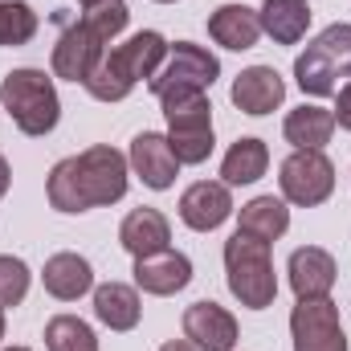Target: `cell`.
Masks as SVG:
<instances>
[{
    "mask_svg": "<svg viewBox=\"0 0 351 351\" xmlns=\"http://www.w3.org/2000/svg\"><path fill=\"white\" fill-rule=\"evenodd\" d=\"M94 315L110 331H135L139 315H143L139 290L127 286V282H102V286H94Z\"/></svg>",
    "mask_w": 351,
    "mask_h": 351,
    "instance_id": "ffe728a7",
    "label": "cell"
},
{
    "mask_svg": "<svg viewBox=\"0 0 351 351\" xmlns=\"http://www.w3.org/2000/svg\"><path fill=\"white\" fill-rule=\"evenodd\" d=\"M184 339L196 351H233L241 331H237V319L221 306V302H192L184 311Z\"/></svg>",
    "mask_w": 351,
    "mask_h": 351,
    "instance_id": "7c38bea8",
    "label": "cell"
},
{
    "mask_svg": "<svg viewBox=\"0 0 351 351\" xmlns=\"http://www.w3.org/2000/svg\"><path fill=\"white\" fill-rule=\"evenodd\" d=\"M221 78V62H217V53H208L204 45H196V41H176L172 49H168V62L160 66V74L147 82L152 94L160 98V94H172V90H204L213 86Z\"/></svg>",
    "mask_w": 351,
    "mask_h": 351,
    "instance_id": "52a82bcc",
    "label": "cell"
},
{
    "mask_svg": "<svg viewBox=\"0 0 351 351\" xmlns=\"http://www.w3.org/2000/svg\"><path fill=\"white\" fill-rule=\"evenodd\" d=\"M29 282H33L29 265L21 262V258H12V254H0V306H4V311L25 302Z\"/></svg>",
    "mask_w": 351,
    "mask_h": 351,
    "instance_id": "83f0119b",
    "label": "cell"
},
{
    "mask_svg": "<svg viewBox=\"0 0 351 351\" xmlns=\"http://www.w3.org/2000/svg\"><path fill=\"white\" fill-rule=\"evenodd\" d=\"M265 168H269V147H265L262 139L245 135V139H237L225 152V160H221V184H229V188L258 184L265 176Z\"/></svg>",
    "mask_w": 351,
    "mask_h": 351,
    "instance_id": "cb8c5ba5",
    "label": "cell"
},
{
    "mask_svg": "<svg viewBox=\"0 0 351 351\" xmlns=\"http://www.w3.org/2000/svg\"><path fill=\"white\" fill-rule=\"evenodd\" d=\"M286 274H290V290H294V298H331L335 278H339L335 258H331L327 250H319V245H302V250H294V254H290V265H286Z\"/></svg>",
    "mask_w": 351,
    "mask_h": 351,
    "instance_id": "2e32d148",
    "label": "cell"
},
{
    "mask_svg": "<svg viewBox=\"0 0 351 351\" xmlns=\"http://www.w3.org/2000/svg\"><path fill=\"white\" fill-rule=\"evenodd\" d=\"M208 37L233 53L241 49H254L258 37H262V16L250 8V4H221L213 16H208Z\"/></svg>",
    "mask_w": 351,
    "mask_h": 351,
    "instance_id": "ac0fdd59",
    "label": "cell"
},
{
    "mask_svg": "<svg viewBox=\"0 0 351 351\" xmlns=\"http://www.w3.org/2000/svg\"><path fill=\"white\" fill-rule=\"evenodd\" d=\"M0 339H4V306H0Z\"/></svg>",
    "mask_w": 351,
    "mask_h": 351,
    "instance_id": "1f68e13d",
    "label": "cell"
},
{
    "mask_svg": "<svg viewBox=\"0 0 351 351\" xmlns=\"http://www.w3.org/2000/svg\"><path fill=\"white\" fill-rule=\"evenodd\" d=\"M168 241H172V225L160 208H131L119 225V245L131 258L160 254V250H168Z\"/></svg>",
    "mask_w": 351,
    "mask_h": 351,
    "instance_id": "e0dca14e",
    "label": "cell"
},
{
    "mask_svg": "<svg viewBox=\"0 0 351 351\" xmlns=\"http://www.w3.org/2000/svg\"><path fill=\"white\" fill-rule=\"evenodd\" d=\"M4 351H29V348H4Z\"/></svg>",
    "mask_w": 351,
    "mask_h": 351,
    "instance_id": "836d02e7",
    "label": "cell"
},
{
    "mask_svg": "<svg viewBox=\"0 0 351 351\" xmlns=\"http://www.w3.org/2000/svg\"><path fill=\"white\" fill-rule=\"evenodd\" d=\"M127 21H131L127 0H98V4H86V12H82V25L90 33H98L102 41H114L127 29Z\"/></svg>",
    "mask_w": 351,
    "mask_h": 351,
    "instance_id": "4316f807",
    "label": "cell"
},
{
    "mask_svg": "<svg viewBox=\"0 0 351 351\" xmlns=\"http://www.w3.org/2000/svg\"><path fill=\"white\" fill-rule=\"evenodd\" d=\"M127 164H131V172L139 176L152 192H164V188H172L176 176H180V160H176L172 143H168V135H160V131H139L135 139H131V152H127Z\"/></svg>",
    "mask_w": 351,
    "mask_h": 351,
    "instance_id": "4fadbf2b",
    "label": "cell"
},
{
    "mask_svg": "<svg viewBox=\"0 0 351 351\" xmlns=\"http://www.w3.org/2000/svg\"><path fill=\"white\" fill-rule=\"evenodd\" d=\"M37 33V12L25 0H0V49L4 45H29Z\"/></svg>",
    "mask_w": 351,
    "mask_h": 351,
    "instance_id": "484cf974",
    "label": "cell"
},
{
    "mask_svg": "<svg viewBox=\"0 0 351 351\" xmlns=\"http://www.w3.org/2000/svg\"><path fill=\"white\" fill-rule=\"evenodd\" d=\"M282 135H286L290 147H315V152H323L331 143V135H335V114L327 106H319V102H302V106H294L286 114Z\"/></svg>",
    "mask_w": 351,
    "mask_h": 351,
    "instance_id": "44dd1931",
    "label": "cell"
},
{
    "mask_svg": "<svg viewBox=\"0 0 351 351\" xmlns=\"http://www.w3.org/2000/svg\"><path fill=\"white\" fill-rule=\"evenodd\" d=\"M160 351H196V348H192L188 339H172V343H164Z\"/></svg>",
    "mask_w": 351,
    "mask_h": 351,
    "instance_id": "4dcf8cb0",
    "label": "cell"
},
{
    "mask_svg": "<svg viewBox=\"0 0 351 351\" xmlns=\"http://www.w3.org/2000/svg\"><path fill=\"white\" fill-rule=\"evenodd\" d=\"M8 184H12V172H8V160L0 156V200H4V192H8Z\"/></svg>",
    "mask_w": 351,
    "mask_h": 351,
    "instance_id": "f546056e",
    "label": "cell"
},
{
    "mask_svg": "<svg viewBox=\"0 0 351 351\" xmlns=\"http://www.w3.org/2000/svg\"><path fill=\"white\" fill-rule=\"evenodd\" d=\"M0 106L8 110V119L16 123V131L29 135V139L49 135L58 127V119H62V98H58L53 78L45 70H33V66L4 74V82H0Z\"/></svg>",
    "mask_w": 351,
    "mask_h": 351,
    "instance_id": "7a4b0ae2",
    "label": "cell"
},
{
    "mask_svg": "<svg viewBox=\"0 0 351 351\" xmlns=\"http://www.w3.org/2000/svg\"><path fill=\"white\" fill-rule=\"evenodd\" d=\"M102 53H106V41H102L98 33H90L82 21L70 25V29L58 37L53 58H49L53 78H66V82H82V86H86V78L94 74V66L102 62Z\"/></svg>",
    "mask_w": 351,
    "mask_h": 351,
    "instance_id": "30bf717a",
    "label": "cell"
},
{
    "mask_svg": "<svg viewBox=\"0 0 351 351\" xmlns=\"http://www.w3.org/2000/svg\"><path fill=\"white\" fill-rule=\"evenodd\" d=\"M225 278H229V294L250 306V311H265L278 298V274H274V254L269 241L250 237V233H233L225 241Z\"/></svg>",
    "mask_w": 351,
    "mask_h": 351,
    "instance_id": "3957f363",
    "label": "cell"
},
{
    "mask_svg": "<svg viewBox=\"0 0 351 351\" xmlns=\"http://www.w3.org/2000/svg\"><path fill=\"white\" fill-rule=\"evenodd\" d=\"M229 98H233L237 110L262 119V114L278 110V106L286 102V82H282V74H278L274 66H250V70H241V74L233 78Z\"/></svg>",
    "mask_w": 351,
    "mask_h": 351,
    "instance_id": "9a60e30c",
    "label": "cell"
},
{
    "mask_svg": "<svg viewBox=\"0 0 351 351\" xmlns=\"http://www.w3.org/2000/svg\"><path fill=\"white\" fill-rule=\"evenodd\" d=\"M278 188H282L286 204L319 208L335 192V164L323 152H315V147H294L282 160V168H278Z\"/></svg>",
    "mask_w": 351,
    "mask_h": 351,
    "instance_id": "8992f818",
    "label": "cell"
},
{
    "mask_svg": "<svg viewBox=\"0 0 351 351\" xmlns=\"http://www.w3.org/2000/svg\"><path fill=\"white\" fill-rule=\"evenodd\" d=\"M164 119H168V143H172L180 168L184 164H204L217 147L213 139V106L200 90H172L160 94Z\"/></svg>",
    "mask_w": 351,
    "mask_h": 351,
    "instance_id": "5b68a950",
    "label": "cell"
},
{
    "mask_svg": "<svg viewBox=\"0 0 351 351\" xmlns=\"http://www.w3.org/2000/svg\"><path fill=\"white\" fill-rule=\"evenodd\" d=\"M78 4H82V8H86V4H98V0H78Z\"/></svg>",
    "mask_w": 351,
    "mask_h": 351,
    "instance_id": "d6a6232c",
    "label": "cell"
},
{
    "mask_svg": "<svg viewBox=\"0 0 351 351\" xmlns=\"http://www.w3.org/2000/svg\"><path fill=\"white\" fill-rule=\"evenodd\" d=\"M258 16H262V33L274 45H298L311 29V4L306 0H265Z\"/></svg>",
    "mask_w": 351,
    "mask_h": 351,
    "instance_id": "7402d4cb",
    "label": "cell"
},
{
    "mask_svg": "<svg viewBox=\"0 0 351 351\" xmlns=\"http://www.w3.org/2000/svg\"><path fill=\"white\" fill-rule=\"evenodd\" d=\"M168 41H164V33H156V29H143V33H135V37H127L123 45H114V49H106V62L131 82V86H139V82H152L156 74H160V66L168 62Z\"/></svg>",
    "mask_w": 351,
    "mask_h": 351,
    "instance_id": "9c48e42d",
    "label": "cell"
},
{
    "mask_svg": "<svg viewBox=\"0 0 351 351\" xmlns=\"http://www.w3.org/2000/svg\"><path fill=\"white\" fill-rule=\"evenodd\" d=\"M335 127H343V131H351V82L343 90H335Z\"/></svg>",
    "mask_w": 351,
    "mask_h": 351,
    "instance_id": "f1b7e54d",
    "label": "cell"
},
{
    "mask_svg": "<svg viewBox=\"0 0 351 351\" xmlns=\"http://www.w3.org/2000/svg\"><path fill=\"white\" fill-rule=\"evenodd\" d=\"M290 335L294 351H348L339 306L331 298H298L290 311Z\"/></svg>",
    "mask_w": 351,
    "mask_h": 351,
    "instance_id": "ba28073f",
    "label": "cell"
},
{
    "mask_svg": "<svg viewBox=\"0 0 351 351\" xmlns=\"http://www.w3.org/2000/svg\"><path fill=\"white\" fill-rule=\"evenodd\" d=\"M229 217H233L229 184H221V180H196V184L184 188V196H180V221L192 233H213Z\"/></svg>",
    "mask_w": 351,
    "mask_h": 351,
    "instance_id": "8fae6325",
    "label": "cell"
},
{
    "mask_svg": "<svg viewBox=\"0 0 351 351\" xmlns=\"http://www.w3.org/2000/svg\"><path fill=\"white\" fill-rule=\"evenodd\" d=\"M156 4H176V0H156Z\"/></svg>",
    "mask_w": 351,
    "mask_h": 351,
    "instance_id": "e575fe53",
    "label": "cell"
},
{
    "mask_svg": "<svg viewBox=\"0 0 351 351\" xmlns=\"http://www.w3.org/2000/svg\"><path fill=\"white\" fill-rule=\"evenodd\" d=\"M135 290L143 294H156V298H172L180 294L188 282H192V262L188 254L180 250H160V254H147V258H135Z\"/></svg>",
    "mask_w": 351,
    "mask_h": 351,
    "instance_id": "5bb4252c",
    "label": "cell"
},
{
    "mask_svg": "<svg viewBox=\"0 0 351 351\" xmlns=\"http://www.w3.org/2000/svg\"><path fill=\"white\" fill-rule=\"evenodd\" d=\"M45 348L49 351H98V335L78 315H53L45 323Z\"/></svg>",
    "mask_w": 351,
    "mask_h": 351,
    "instance_id": "d4e9b609",
    "label": "cell"
},
{
    "mask_svg": "<svg viewBox=\"0 0 351 351\" xmlns=\"http://www.w3.org/2000/svg\"><path fill=\"white\" fill-rule=\"evenodd\" d=\"M127 176L131 164L123 152H114L110 143H94L78 156L58 160L45 180V192L58 213H90L102 204H119L127 196Z\"/></svg>",
    "mask_w": 351,
    "mask_h": 351,
    "instance_id": "6da1fadb",
    "label": "cell"
},
{
    "mask_svg": "<svg viewBox=\"0 0 351 351\" xmlns=\"http://www.w3.org/2000/svg\"><path fill=\"white\" fill-rule=\"evenodd\" d=\"M339 78H351V25H327L306 49L294 58V82L311 98H327L339 90Z\"/></svg>",
    "mask_w": 351,
    "mask_h": 351,
    "instance_id": "277c9868",
    "label": "cell"
},
{
    "mask_svg": "<svg viewBox=\"0 0 351 351\" xmlns=\"http://www.w3.org/2000/svg\"><path fill=\"white\" fill-rule=\"evenodd\" d=\"M237 229L241 233H250V237H262V241H278V237H286V229H290V208H286V200L282 196H254V200H245L241 204V213H237Z\"/></svg>",
    "mask_w": 351,
    "mask_h": 351,
    "instance_id": "603a6c76",
    "label": "cell"
},
{
    "mask_svg": "<svg viewBox=\"0 0 351 351\" xmlns=\"http://www.w3.org/2000/svg\"><path fill=\"white\" fill-rule=\"evenodd\" d=\"M41 282L58 302H78L94 290V265L82 254H53L41 269Z\"/></svg>",
    "mask_w": 351,
    "mask_h": 351,
    "instance_id": "d6986e66",
    "label": "cell"
}]
</instances>
